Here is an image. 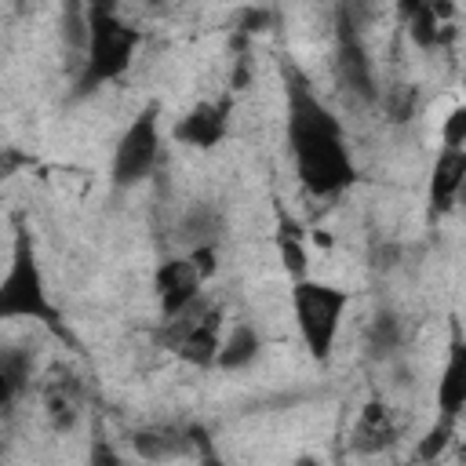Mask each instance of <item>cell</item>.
Returning <instances> with one entry per match:
<instances>
[{"label": "cell", "mask_w": 466, "mask_h": 466, "mask_svg": "<svg viewBox=\"0 0 466 466\" xmlns=\"http://www.w3.org/2000/svg\"><path fill=\"white\" fill-rule=\"evenodd\" d=\"M189 255H193V262L200 266V273L211 280V277H215V269H218V244H200V248H189Z\"/></svg>", "instance_id": "23"}, {"label": "cell", "mask_w": 466, "mask_h": 466, "mask_svg": "<svg viewBox=\"0 0 466 466\" xmlns=\"http://www.w3.org/2000/svg\"><path fill=\"white\" fill-rule=\"evenodd\" d=\"M87 11H116V0H84Z\"/></svg>", "instance_id": "25"}, {"label": "cell", "mask_w": 466, "mask_h": 466, "mask_svg": "<svg viewBox=\"0 0 466 466\" xmlns=\"http://www.w3.org/2000/svg\"><path fill=\"white\" fill-rule=\"evenodd\" d=\"M131 441L142 459H175L186 451V437H178L175 430H142Z\"/></svg>", "instance_id": "20"}, {"label": "cell", "mask_w": 466, "mask_h": 466, "mask_svg": "<svg viewBox=\"0 0 466 466\" xmlns=\"http://www.w3.org/2000/svg\"><path fill=\"white\" fill-rule=\"evenodd\" d=\"M437 415L444 419H455L466 411V335L459 328V320H451V339H448V357H444V368H441V379H437Z\"/></svg>", "instance_id": "10"}, {"label": "cell", "mask_w": 466, "mask_h": 466, "mask_svg": "<svg viewBox=\"0 0 466 466\" xmlns=\"http://www.w3.org/2000/svg\"><path fill=\"white\" fill-rule=\"evenodd\" d=\"M218 233H222V211L208 200H197L178 215V240L186 244V251L200 244H218Z\"/></svg>", "instance_id": "16"}, {"label": "cell", "mask_w": 466, "mask_h": 466, "mask_svg": "<svg viewBox=\"0 0 466 466\" xmlns=\"http://www.w3.org/2000/svg\"><path fill=\"white\" fill-rule=\"evenodd\" d=\"M466 182V149L444 146L430 167V186H426V204H430V218L444 215L455 208L459 189Z\"/></svg>", "instance_id": "12"}, {"label": "cell", "mask_w": 466, "mask_h": 466, "mask_svg": "<svg viewBox=\"0 0 466 466\" xmlns=\"http://www.w3.org/2000/svg\"><path fill=\"white\" fill-rule=\"evenodd\" d=\"M208 277L200 273V266L193 262V255H167L157 273H153V288H157V302H160V317H175L182 309H189L200 295H204Z\"/></svg>", "instance_id": "8"}, {"label": "cell", "mask_w": 466, "mask_h": 466, "mask_svg": "<svg viewBox=\"0 0 466 466\" xmlns=\"http://www.w3.org/2000/svg\"><path fill=\"white\" fill-rule=\"evenodd\" d=\"M393 441H397V426H393L386 404L382 400H368L360 419H357V426H353V448L364 451V455H379Z\"/></svg>", "instance_id": "13"}, {"label": "cell", "mask_w": 466, "mask_h": 466, "mask_svg": "<svg viewBox=\"0 0 466 466\" xmlns=\"http://www.w3.org/2000/svg\"><path fill=\"white\" fill-rule=\"evenodd\" d=\"M229 116H233V98H200L193 102L171 127V138L189 146V149H215L229 135Z\"/></svg>", "instance_id": "9"}, {"label": "cell", "mask_w": 466, "mask_h": 466, "mask_svg": "<svg viewBox=\"0 0 466 466\" xmlns=\"http://www.w3.org/2000/svg\"><path fill=\"white\" fill-rule=\"evenodd\" d=\"M44 415L55 433H69L84 419V386L69 368H55L44 382Z\"/></svg>", "instance_id": "11"}, {"label": "cell", "mask_w": 466, "mask_h": 466, "mask_svg": "<svg viewBox=\"0 0 466 466\" xmlns=\"http://www.w3.org/2000/svg\"><path fill=\"white\" fill-rule=\"evenodd\" d=\"M277 251H280V266L291 280H302L306 269H309V255H306V244H302V233L299 226L280 211V222H277Z\"/></svg>", "instance_id": "19"}, {"label": "cell", "mask_w": 466, "mask_h": 466, "mask_svg": "<svg viewBox=\"0 0 466 466\" xmlns=\"http://www.w3.org/2000/svg\"><path fill=\"white\" fill-rule=\"evenodd\" d=\"M404 346V324L393 309H379L368 324V353L379 357V360H390L397 357Z\"/></svg>", "instance_id": "18"}, {"label": "cell", "mask_w": 466, "mask_h": 466, "mask_svg": "<svg viewBox=\"0 0 466 466\" xmlns=\"http://www.w3.org/2000/svg\"><path fill=\"white\" fill-rule=\"evenodd\" d=\"M29 375H33V353L25 346H7L0 353V404H4V411H11L15 400L29 390Z\"/></svg>", "instance_id": "17"}, {"label": "cell", "mask_w": 466, "mask_h": 466, "mask_svg": "<svg viewBox=\"0 0 466 466\" xmlns=\"http://www.w3.org/2000/svg\"><path fill=\"white\" fill-rule=\"evenodd\" d=\"M451 433H455V419H444V415H437V419H433V426L426 430V437L419 441V448H415V459H422V462L437 459V455L448 448Z\"/></svg>", "instance_id": "21"}, {"label": "cell", "mask_w": 466, "mask_h": 466, "mask_svg": "<svg viewBox=\"0 0 466 466\" xmlns=\"http://www.w3.org/2000/svg\"><path fill=\"white\" fill-rule=\"evenodd\" d=\"M138 44L142 29H135L120 11H87V44L80 55L73 95H91L102 84L120 80L131 69Z\"/></svg>", "instance_id": "2"}, {"label": "cell", "mask_w": 466, "mask_h": 466, "mask_svg": "<svg viewBox=\"0 0 466 466\" xmlns=\"http://www.w3.org/2000/svg\"><path fill=\"white\" fill-rule=\"evenodd\" d=\"M455 208H462V211H466V182H462V189H459V200H455Z\"/></svg>", "instance_id": "26"}, {"label": "cell", "mask_w": 466, "mask_h": 466, "mask_svg": "<svg viewBox=\"0 0 466 466\" xmlns=\"http://www.w3.org/2000/svg\"><path fill=\"white\" fill-rule=\"evenodd\" d=\"M448 18H451V0H426L411 18H404L408 22V36L415 40V47L433 51L451 36Z\"/></svg>", "instance_id": "14"}, {"label": "cell", "mask_w": 466, "mask_h": 466, "mask_svg": "<svg viewBox=\"0 0 466 466\" xmlns=\"http://www.w3.org/2000/svg\"><path fill=\"white\" fill-rule=\"evenodd\" d=\"M0 320H40L58 335L66 331L62 328V313L47 295L33 237H29V229L22 222L15 226L11 262H7V273L0 280Z\"/></svg>", "instance_id": "3"}, {"label": "cell", "mask_w": 466, "mask_h": 466, "mask_svg": "<svg viewBox=\"0 0 466 466\" xmlns=\"http://www.w3.org/2000/svg\"><path fill=\"white\" fill-rule=\"evenodd\" d=\"M422 4H426V0H397V15H400V18H411Z\"/></svg>", "instance_id": "24"}, {"label": "cell", "mask_w": 466, "mask_h": 466, "mask_svg": "<svg viewBox=\"0 0 466 466\" xmlns=\"http://www.w3.org/2000/svg\"><path fill=\"white\" fill-rule=\"evenodd\" d=\"M339 40H335V73H339V84L357 95L360 102H375L379 91H375V73H371V58H368V47L360 40V22L353 15V0H346L339 7Z\"/></svg>", "instance_id": "7"}, {"label": "cell", "mask_w": 466, "mask_h": 466, "mask_svg": "<svg viewBox=\"0 0 466 466\" xmlns=\"http://www.w3.org/2000/svg\"><path fill=\"white\" fill-rule=\"evenodd\" d=\"M441 142L444 146H455V149H466V106H455L444 124H441Z\"/></svg>", "instance_id": "22"}, {"label": "cell", "mask_w": 466, "mask_h": 466, "mask_svg": "<svg viewBox=\"0 0 466 466\" xmlns=\"http://www.w3.org/2000/svg\"><path fill=\"white\" fill-rule=\"evenodd\" d=\"M291 309H295V324L306 342V353L317 364H328L342 317L350 309V291L328 280L302 277V280H291Z\"/></svg>", "instance_id": "4"}, {"label": "cell", "mask_w": 466, "mask_h": 466, "mask_svg": "<svg viewBox=\"0 0 466 466\" xmlns=\"http://www.w3.org/2000/svg\"><path fill=\"white\" fill-rule=\"evenodd\" d=\"M258 353H262V335H258V328L255 324H248V320H240V324H233L226 335H222V346H218V368L222 371H244V368H251L255 360H258Z\"/></svg>", "instance_id": "15"}, {"label": "cell", "mask_w": 466, "mask_h": 466, "mask_svg": "<svg viewBox=\"0 0 466 466\" xmlns=\"http://www.w3.org/2000/svg\"><path fill=\"white\" fill-rule=\"evenodd\" d=\"M157 157H160V106L149 102L124 127L116 149H113V160H109V182L116 189H135L138 182H146L153 175Z\"/></svg>", "instance_id": "6"}, {"label": "cell", "mask_w": 466, "mask_h": 466, "mask_svg": "<svg viewBox=\"0 0 466 466\" xmlns=\"http://www.w3.org/2000/svg\"><path fill=\"white\" fill-rule=\"evenodd\" d=\"M160 342H164V350H171L186 364L211 368L218 360V346H222V306H215L200 295L189 309L164 317Z\"/></svg>", "instance_id": "5"}, {"label": "cell", "mask_w": 466, "mask_h": 466, "mask_svg": "<svg viewBox=\"0 0 466 466\" xmlns=\"http://www.w3.org/2000/svg\"><path fill=\"white\" fill-rule=\"evenodd\" d=\"M288 149L295 157V175L313 197H339L353 186L357 164L346 146L342 120L313 95V87L288 69Z\"/></svg>", "instance_id": "1"}]
</instances>
